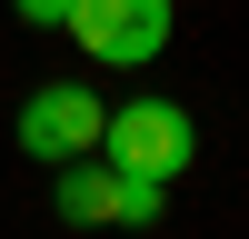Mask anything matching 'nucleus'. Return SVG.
<instances>
[{"label":"nucleus","mask_w":249,"mask_h":239,"mask_svg":"<svg viewBox=\"0 0 249 239\" xmlns=\"http://www.w3.org/2000/svg\"><path fill=\"white\" fill-rule=\"evenodd\" d=\"M100 150H110V170H130V179H190L199 120L179 110V100H130V110L100 120Z\"/></svg>","instance_id":"obj_1"},{"label":"nucleus","mask_w":249,"mask_h":239,"mask_svg":"<svg viewBox=\"0 0 249 239\" xmlns=\"http://www.w3.org/2000/svg\"><path fill=\"white\" fill-rule=\"evenodd\" d=\"M60 30H70L100 70H140V60L170 50V0H70Z\"/></svg>","instance_id":"obj_2"},{"label":"nucleus","mask_w":249,"mask_h":239,"mask_svg":"<svg viewBox=\"0 0 249 239\" xmlns=\"http://www.w3.org/2000/svg\"><path fill=\"white\" fill-rule=\"evenodd\" d=\"M100 120H110V110H100L80 80H50V90L20 100V150L50 159V170H60V159H90V150H100Z\"/></svg>","instance_id":"obj_3"},{"label":"nucleus","mask_w":249,"mask_h":239,"mask_svg":"<svg viewBox=\"0 0 249 239\" xmlns=\"http://www.w3.org/2000/svg\"><path fill=\"white\" fill-rule=\"evenodd\" d=\"M50 219H60V229H110V219H120V170L60 159V179H50Z\"/></svg>","instance_id":"obj_4"},{"label":"nucleus","mask_w":249,"mask_h":239,"mask_svg":"<svg viewBox=\"0 0 249 239\" xmlns=\"http://www.w3.org/2000/svg\"><path fill=\"white\" fill-rule=\"evenodd\" d=\"M20 20H30V30H60V10H70V0H10Z\"/></svg>","instance_id":"obj_5"}]
</instances>
